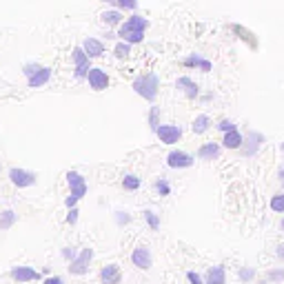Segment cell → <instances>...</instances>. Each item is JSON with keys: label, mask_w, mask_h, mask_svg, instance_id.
<instances>
[{"label": "cell", "mask_w": 284, "mask_h": 284, "mask_svg": "<svg viewBox=\"0 0 284 284\" xmlns=\"http://www.w3.org/2000/svg\"><path fill=\"white\" fill-rule=\"evenodd\" d=\"M149 29V20L142 16H131L127 18V20H122L118 25V36L120 40L124 42H131V45H138V42H142L144 38V31Z\"/></svg>", "instance_id": "6da1fadb"}, {"label": "cell", "mask_w": 284, "mask_h": 284, "mask_svg": "<svg viewBox=\"0 0 284 284\" xmlns=\"http://www.w3.org/2000/svg\"><path fill=\"white\" fill-rule=\"evenodd\" d=\"M131 89L140 96V98L153 102L158 98V91H160V76L153 74V71H149V74H140L136 76L134 84H131Z\"/></svg>", "instance_id": "7a4b0ae2"}, {"label": "cell", "mask_w": 284, "mask_h": 284, "mask_svg": "<svg viewBox=\"0 0 284 284\" xmlns=\"http://www.w3.org/2000/svg\"><path fill=\"white\" fill-rule=\"evenodd\" d=\"M22 74L27 76V84H29V87L38 89V87H45V84L51 80L53 71L49 67H40V65H36V62H29V65L22 67Z\"/></svg>", "instance_id": "3957f363"}, {"label": "cell", "mask_w": 284, "mask_h": 284, "mask_svg": "<svg viewBox=\"0 0 284 284\" xmlns=\"http://www.w3.org/2000/svg\"><path fill=\"white\" fill-rule=\"evenodd\" d=\"M93 260V249L91 246H84V249L78 251V256L69 262V273L71 275H87L89 273V264H91Z\"/></svg>", "instance_id": "277c9868"}, {"label": "cell", "mask_w": 284, "mask_h": 284, "mask_svg": "<svg viewBox=\"0 0 284 284\" xmlns=\"http://www.w3.org/2000/svg\"><path fill=\"white\" fill-rule=\"evenodd\" d=\"M193 162H196V155H191L189 151H182V149H171L167 153V167L169 169H189L193 167Z\"/></svg>", "instance_id": "5b68a950"}, {"label": "cell", "mask_w": 284, "mask_h": 284, "mask_svg": "<svg viewBox=\"0 0 284 284\" xmlns=\"http://www.w3.org/2000/svg\"><path fill=\"white\" fill-rule=\"evenodd\" d=\"M71 60H74V76L76 80H84L87 78V71L91 69V58L84 53L82 47H76L71 51Z\"/></svg>", "instance_id": "8992f818"}, {"label": "cell", "mask_w": 284, "mask_h": 284, "mask_svg": "<svg viewBox=\"0 0 284 284\" xmlns=\"http://www.w3.org/2000/svg\"><path fill=\"white\" fill-rule=\"evenodd\" d=\"M153 134L158 136V140L162 144L173 147V144L180 142V138H182V127L180 124H158V129H155Z\"/></svg>", "instance_id": "52a82bcc"}, {"label": "cell", "mask_w": 284, "mask_h": 284, "mask_svg": "<svg viewBox=\"0 0 284 284\" xmlns=\"http://www.w3.org/2000/svg\"><path fill=\"white\" fill-rule=\"evenodd\" d=\"M131 264L140 271H149L153 267V253L147 244H138L134 251H131Z\"/></svg>", "instance_id": "ba28073f"}, {"label": "cell", "mask_w": 284, "mask_h": 284, "mask_svg": "<svg viewBox=\"0 0 284 284\" xmlns=\"http://www.w3.org/2000/svg\"><path fill=\"white\" fill-rule=\"evenodd\" d=\"M67 184H69V193L74 198H78V200H82L84 196H87V191H89V186H87V180H84L82 173H78V171H67Z\"/></svg>", "instance_id": "9c48e42d"}, {"label": "cell", "mask_w": 284, "mask_h": 284, "mask_svg": "<svg viewBox=\"0 0 284 284\" xmlns=\"http://www.w3.org/2000/svg\"><path fill=\"white\" fill-rule=\"evenodd\" d=\"M9 180L18 189H27V186H34L38 182V176L34 171H27V169H9Z\"/></svg>", "instance_id": "30bf717a"}, {"label": "cell", "mask_w": 284, "mask_h": 284, "mask_svg": "<svg viewBox=\"0 0 284 284\" xmlns=\"http://www.w3.org/2000/svg\"><path fill=\"white\" fill-rule=\"evenodd\" d=\"M84 80L89 82V87H91L93 91H105V89L109 87V74L105 69H100V67H91V69H89Z\"/></svg>", "instance_id": "8fae6325"}, {"label": "cell", "mask_w": 284, "mask_h": 284, "mask_svg": "<svg viewBox=\"0 0 284 284\" xmlns=\"http://www.w3.org/2000/svg\"><path fill=\"white\" fill-rule=\"evenodd\" d=\"M176 89L184 96V98H189V100H196L198 96H200V87H198V82L191 80L189 76H180L176 80Z\"/></svg>", "instance_id": "7c38bea8"}, {"label": "cell", "mask_w": 284, "mask_h": 284, "mask_svg": "<svg viewBox=\"0 0 284 284\" xmlns=\"http://www.w3.org/2000/svg\"><path fill=\"white\" fill-rule=\"evenodd\" d=\"M264 144V136L260 134V131H249V136L244 138V142H242V151H244V155L246 158H253V155L260 151V147Z\"/></svg>", "instance_id": "4fadbf2b"}, {"label": "cell", "mask_w": 284, "mask_h": 284, "mask_svg": "<svg viewBox=\"0 0 284 284\" xmlns=\"http://www.w3.org/2000/svg\"><path fill=\"white\" fill-rule=\"evenodd\" d=\"M11 277L20 284H27V282L40 280V271H36L34 267H14L11 269Z\"/></svg>", "instance_id": "5bb4252c"}, {"label": "cell", "mask_w": 284, "mask_h": 284, "mask_svg": "<svg viewBox=\"0 0 284 284\" xmlns=\"http://www.w3.org/2000/svg\"><path fill=\"white\" fill-rule=\"evenodd\" d=\"M100 282L102 284H120L122 282V271H120L118 264H105L100 269Z\"/></svg>", "instance_id": "9a60e30c"}, {"label": "cell", "mask_w": 284, "mask_h": 284, "mask_svg": "<svg viewBox=\"0 0 284 284\" xmlns=\"http://www.w3.org/2000/svg\"><path fill=\"white\" fill-rule=\"evenodd\" d=\"M222 153V144L217 142H204L200 144L198 149V160H204V162H211V160H217Z\"/></svg>", "instance_id": "2e32d148"}, {"label": "cell", "mask_w": 284, "mask_h": 284, "mask_svg": "<svg viewBox=\"0 0 284 284\" xmlns=\"http://www.w3.org/2000/svg\"><path fill=\"white\" fill-rule=\"evenodd\" d=\"M204 284H227L225 264H213V267H209L207 275H204Z\"/></svg>", "instance_id": "e0dca14e"}, {"label": "cell", "mask_w": 284, "mask_h": 284, "mask_svg": "<svg viewBox=\"0 0 284 284\" xmlns=\"http://www.w3.org/2000/svg\"><path fill=\"white\" fill-rule=\"evenodd\" d=\"M242 142H244V136L240 134L238 129L222 134V147L229 149V151H238V149H242Z\"/></svg>", "instance_id": "ac0fdd59"}, {"label": "cell", "mask_w": 284, "mask_h": 284, "mask_svg": "<svg viewBox=\"0 0 284 284\" xmlns=\"http://www.w3.org/2000/svg\"><path fill=\"white\" fill-rule=\"evenodd\" d=\"M182 65H184V67H196V69H200L202 74H209V71L213 69V65H211V60L202 58L200 53H191V56H186V58L182 60Z\"/></svg>", "instance_id": "d6986e66"}, {"label": "cell", "mask_w": 284, "mask_h": 284, "mask_svg": "<svg viewBox=\"0 0 284 284\" xmlns=\"http://www.w3.org/2000/svg\"><path fill=\"white\" fill-rule=\"evenodd\" d=\"M80 47L84 49V53H87L89 58H100L102 53H105V42L98 40V38H84Z\"/></svg>", "instance_id": "ffe728a7"}, {"label": "cell", "mask_w": 284, "mask_h": 284, "mask_svg": "<svg viewBox=\"0 0 284 284\" xmlns=\"http://www.w3.org/2000/svg\"><path fill=\"white\" fill-rule=\"evenodd\" d=\"M209 129H211V118L207 116V113H200V116H196V120H193V124H191L193 134L202 136V134H207Z\"/></svg>", "instance_id": "44dd1931"}, {"label": "cell", "mask_w": 284, "mask_h": 284, "mask_svg": "<svg viewBox=\"0 0 284 284\" xmlns=\"http://www.w3.org/2000/svg\"><path fill=\"white\" fill-rule=\"evenodd\" d=\"M100 20L105 22V25H109V27H116V25H120V22H122V11H120V9L102 11V14H100Z\"/></svg>", "instance_id": "7402d4cb"}, {"label": "cell", "mask_w": 284, "mask_h": 284, "mask_svg": "<svg viewBox=\"0 0 284 284\" xmlns=\"http://www.w3.org/2000/svg\"><path fill=\"white\" fill-rule=\"evenodd\" d=\"M142 217H144V222H147V227L151 229V231H158V229H160V215L155 213L153 209H144Z\"/></svg>", "instance_id": "603a6c76"}, {"label": "cell", "mask_w": 284, "mask_h": 284, "mask_svg": "<svg viewBox=\"0 0 284 284\" xmlns=\"http://www.w3.org/2000/svg\"><path fill=\"white\" fill-rule=\"evenodd\" d=\"M16 220H18L16 211H11V209L3 211V213H0V229H3V231H7V229H11L16 225Z\"/></svg>", "instance_id": "cb8c5ba5"}, {"label": "cell", "mask_w": 284, "mask_h": 284, "mask_svg": "<svg viewBox=\"0 0 284 284\" xmlns=\"http://www.w3.org/2000/svg\"><path fill=\"white\" fill-rule=\"evenodd\" d=\"M142 184V180L136 176V173H127V176L122 178V189L124 191H138Z\"/></svg>", "instance_id": "d4e9b609"}, {"label": "cell", "mask_w": 284, "mask_h": 284, "mask_svg": "<svg viewBox=\"0 0 284 284\" xmlns=\"http://www.w3.org/2000/svg\"><path fill=\"white\" fill-rule=\"evenodd\" d=\"M269 207L273 213H284V191H277L271 196V200H269Z\"/></svg>", "instance_id": "484cf974"}, {"label": "cell", "mask_w": 284, "mask_h": 284, "mask_svg": "<svg viewBox=\"0 0 284 284\" xmlns=\"http://www.w3.org/2000/svg\"><path fill=\"white\" fill-rule=\"evenodd\" d=\"M256 275H258L256 269H253V267H246V264L238 269V280L242 282V284H251L253 280H256Z\"/></svg>", "instance_id": "4316f807"}, {"label": "cell", "mask_w": 284, "mask_h": 284, "mask_svg": "<svg viewBox=\"0 0 284 284\" xmlns=\"http://www.w3.org/2000/svg\"><path fill=\"white\" fill-rule=\"evenodd\" d=\"M267 282L269 284H282L284 282V267H275L267 271Z\"/></svg>", "instance_id": "83f0119b"}, {"label": "cell", "mask_w": 284, "mask_h": 284, "mask_svg": "<svg viewBox=\"0 0 284 284\" xmlns=\"http://www.w3.org/2000/svg\"><path fill=\"white\" fill-rule=\"evenodd\" d=\"M113 53H116V58H129L131 56V42H124V40H120L116 47H113Z\"/></svg>", "instance_id": "f1b7e54d"}, {"label": "cell", "mask_w": 284, "mask_h": 284, "mask_svg": "<svg viewBox=\"0 0 284 284\" xmlns=\"http://www.w3.org/2000/svg\"><path fill=\"white\" fill-rule=\"evenodd\" d=\"M153 189L158 191V196L165 198V196H169V193H171V184H169L167 178H158V180L153 182Z\"/></svg>", "instance_id": "f546056e"}, {"label": "cell", "mask_w": 284, "mask_h": 284, "mask_svg": "<svg viewBox=\"0 0 284 284\" xmlns=\"http://www.w3.org/2000/svg\"><path fill=\"white\" fill-rule=\"evenodd\" d=\"M158 124H160V107H151V111H149V127H151V131L158 129Z\"/></svg>", "instance_id": "4dcf8cb0"}, {"label": "cell", "mask_w": 284, "mask_h": 284, "mask_svg": "<svg viewBox=\"0 0 284 284\" xmlns=\"http://www.w3.org/2000/svg\"><path fill=\"white\" fill-rule=\"evenodd\" d=\"M113 220H116L118 227H124L131 222V213L129 211H116V213H113Z\"/></svg>", "instance_id": "1f68e13d"}, {"label": "cell", "mask_w": 284, "mask_h": 284, "mask_svg": "<svg viewBox=\"0 0 284 284\" xmlns=\"http://www.w3.org/2000/svg\"><path fill=\"white\" fill-rule=\"evenodd\" d=\"M60 256H62V260L69 264L71 260L78 256V249H76V246H62V249H60Z\"/></svg>", "instance_id": "d6a6232c"}, {"label": "cell", "mask_w": 284, "mask_h": 284, "mask_svg": "<svg viewBox=\"0 0 284 284\" xmlns=\"http://www.w3.org/2000/svg\"><path fill=\"white\" fill-rule=\"evenodd\" d=\"M217 129L222 131V134H227V131H233V129H238V124L233 122V120H220V122H217Z\"/></svg>", "instance_id": "836d02e7"}, {"label": "cell", "mask_w": 284, "mask_h": 284, "mask_svg": "<svg viewBox=\"0 0 284 284\" xmlns=\"http://www.w3.org/2000/svg\"><path fill=\"white\" fill-rule=\"evenodd\" d=\"M116 3L120 9H129V11L138 9V0H116Z\"/></svg>", "instance_id": "e575fe53"}, {"label": "cell", "mask_w": 284, "mask_h": 284, "mask_svg": "<svg viewBox=\"0 0 284 284\" xmlns=\"http://www.w3.org/2000/svg\"><path fill=\"white\" fill-rule=\"evenodd\" d=\"M186 280H189V284H204V277L196 271H186Z\"/></svg>", "instance_id": "d590c367"}, {"label": "cell", "mask_w": 284, "mask_h": 284, "mask_svg": "<svg viewBox=\"0 0 284 284\" xmlns=\"http://www.w3.org/2000/svg\"><path fill=\"white\" fill-rule=\"evenodd\" d=\"M78 217H80V211H78V207H71L69 213H67V225L74 227L76 222H78Z\"/></svg>", "instance_id": "8d00e7d4"}, {"label": "cell", "mask_w": 284, "mask_h": 284, "mask_svg": "<svg viewBox=\"0 0 284 284\" xmlns=\"http://www.w3.org/2000/svg\"><path fill=\"white\" fill-rule=\"evenodd\" d=\"M45 284H65V277L62 275H49L45 280Z\"/></svg>", "instance_id": "74e56055"}, {"label": "cell", "mask_w": 284, "mask_h": 284, "mask_svg": "<svg viewBox=\"0 0 284 284\" xmlns=\"http://www.w3.org/2000/svg\"><path fill=\"white\" fill-rule=\"evenodd\" d=\"M76 204H78V198H74V196H71V193H69V196L65 198V207H67V209H71V207H76Z\"/></svg>", "instance_id": "f35d334b"}, {"label": "cell", "mask_w": 284, "mask_h": 284, "mask_svg": "<svg viewBox=\"0 0 284 284\" xmlns=\"http://www.w3.org/2000/svg\"><path fill=\"white\" fill-rule=\"evenodd\" d=\"M275 258L280 260V262H284V242H282V244H277V249H275Z\"/></svg>", "instance_id": "ab89813d"}, {"label": "cell", "mask_w": 284, "mask_h": 284, "mask_svg": "<svg viewBox=\"0 0 284 284\" xmlns=\"http://www.w3.org/2000/svg\"><path fill=\"white\" fill-rule=\"evenodd\" d=\"M277 180H280V182L284 184V165L280 167V171H277Z\"/></svg>", "instance_id": "60d3db41"}, {"label": "cell", "mask_w": 284, "mask_h": 284, "mask_svg": "<svg viewBox=\"0 0 284 284\" xmlns=\"http://www.w3.org/2000/svg\"><path fill=\"white\" fill-rule=\"evenodd\" d=\"M280 229H282V233H284V217H282V222H280Z\"/></svg>", "instance_id": "b9f144b4"}, {"label": "cell", "mask_w": 284, "mask_h": 284, "mask_svg": "<svg viewBox=\"0 0 284 284\" xmlns=\"http://www.w3.org/2000/svg\"><path fill=\"white\" fill-rule=\"evenodd\" d=\"M280 151H282V153H284V142H282V144H280Z\"/></svg>", "instance_id": "7bdbcfd3"}]
</instances>
